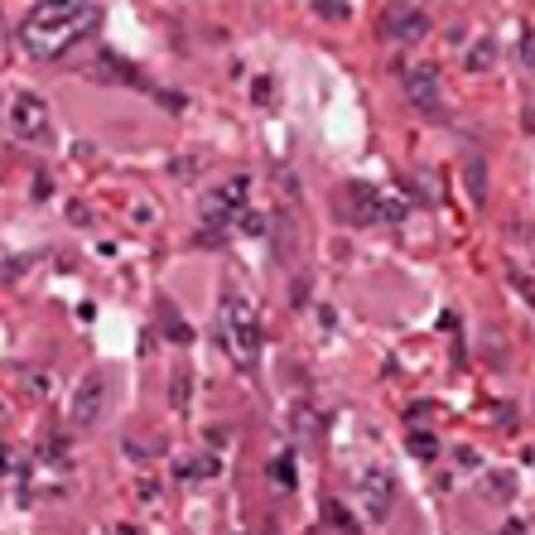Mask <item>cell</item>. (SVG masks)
I'll use <instances>...</instances> for the list:
<instances>
[{"instance_id": "obj_20", "label": "cell", "mask_w": 535, "mask_h": 535, "mask_svg": "<svg viewBox=\"0 0 535 535\" xmlns=\"http://www.w3.org/2000/svg\"><path fill=\"white\" fill-rule=\"evenodd\" d=\"M526 58L535 63V34H526Z\"/></svg>"}, {"instance_id": "obj_21", "label": "cell", "mask_w": 535, "mask_h": 535, "mask_svg": "<svg viewBox=\"0 0 535 535\" xmlns=\"http://www.w3.org/2000/svg\"><path fill=\"white\" fill-rule=\"evenodd\" d=\"M116 535H135V526H116Z\"/></svg>"}, {"instance_id": "obj_14", "label": "cell", "mask_w": 535, "mask_h": 535, "mask_svg": "<svg viewBox=\"0 0 535 535\" xmlns=\"http://www.w3.org/2000/svg\"><path fill=\"white\" fill-rule=\"evenodd\" d=\"M468 188H473V203L487 198V188H482V160H468Z\"/></svg>"}, {"instance_id": "obj_19", "label": "cell", "mask_w": 535, "mask_h": 535, "mask_svg": "<svg viewBox=\"0 0 535 535\" xmlns=\"http://www.w3.org/2000/svg\"><path fill=\"white\" fill-rule=\"evenodd\" d=\"M487 63H492V49H487V44H478V49H473V58H468V68H487Z\"/></svg>"}, {"instance_id": "obj_8", "label": "cell", "mask_w": 535, "mask_h": 535, "mask_svg": "<svg viewBox=\"0 0 535 535\" xmlns=\"http://www.w3.org/2000/svg\"><path fill=\"white\" fill-rule=\"evenodd\" d=\"M343 203H348L352 222H376L381 217V193L372 184H348L343 188Z\"/></svg>"}, {"instance_id": "obj_2", "label": "cell", "mask_w": 535, "mask_h": 535, "mask_svg": "<svg viewBox=\"0 0 535 535\" xmlns=\"http://www.w3.org/2000/svg\"><path fill=\"white\" fill-rule=\"evenodd\" d=\"M217 343L232 352V362L241 372L256 367V357H261V314L251 309V299L222 295V304H217Z\"/></svg>"}, {"instance_id": "obj_1", "label": "cell", "mask_w": 535, "mask_h": 535, "mask_svg": "<svg viewBox=\"0 0 535 535\" xmlns=\"http://www.w3.org/2000/svg\"><path fill=\"white\" fill-rule=\"evenodd\" d=\"M102 20H107L102 5H78V0H68V5H34L20 20V44H25L29 58H63L73 49H82L97 34Z\"/></svg>"}, {"instance_id": "obj_13", "label": "cell", "mask_w": 535, "mask_h": 535, "mask_svg": "<svg viewBox=\"0 0 535 535\" xmlns=\"http://www.w3.org/2000/svg\"><path fill=\"white\" fill-rule=\"evenodd\" d=\"M97 78H116V82H135V73H131V68H126V63H121V58H111V54H107V63H102V68H97Z\"/></svg>"}, {"instance_id": "obj_5", "label": "cell", "mask_w": 535, "mask_h": 535, "mask_svg": "<svg viewBox=\"0 0 535 535\" xmlns=\"http://www.w3.org/2000/svg\"><path fill=\"white\" fill-rule=\"evenodd\" d=\"M102 405H107V381H102V372H87L78 381V391H73V401H68V420H73L78 429L97 425Z\"/></svg>"}, {"instance_id": "obj_18", "label": "cell", "mask_w": 535, "mask_h": 535, "mask_svg": "<svg viewBox=\"0 0 535 535\" xmlns=\"http://www.w3.org/2000/svg\"><path fill=\"white\" fill-rule=\"evenodd\" d=\"M184 401H188V372H179L174 376V405L184 410Z\"/></svg>"}, {"instance_id": "obj_15", "label": "cell", "mask_w": 535, "mask_h": 535, "mask_svg": "<svg viewBox=\"0 0 535 535\" xmlns=\"http://www.w3.org/2000/svg\"><path fill=\"white\" fill-rule=\"evenodd\" d=\"M405 213H410V208H405V198H381V217H386V222H401Z\"/></svg>"}, {"instance_id": "obj_3", "label": "cell", "mask_w": 535, "mask_h": 535, "mask_svg": "<svg viewBox=\"0 0 535 535\" xmlns=\"http://www.w3.org/2000/svg\"><path fill=\"white\" fill-rule=\"evenodd\" d=\"M246 193H251V184L246 179H227L222 188H213L208 198H203V222L208 227H227V222H237V213H246Z\"/></svg>"}, {"instance_id": "obj_4", "label": "cell", "mask_w": 535, "mask_h": 535, "mask_svg": "<svg viewBox=\"0 0 535 535\" xmlns=\"http://www.w3.org/2000/svg\"><path fill=\"white\" fill-rule=\"evenodd\" d=\"M10 131L20 135V140H49V107H44V97H34V92H20V97H10Z\"/></svg>"}, {"instance_id": "obj_6", "label": "cell", "mask_w": 535, "mask_h": 535, "mask_svg": "<svg viewBox=\"0 0 535 535\" xmlns=\"http://www.w3.org/2000/svg\"><path fill=\"white\" fill-rule=\"evenodd\" d=\"M405 92H410V102L420 111H429V116L444 107V78H439L434 63H415V68L405 73Z\"/></svg>"}, {"instance_id": "obj_12", "label": "cell", "mask_w": 535, "mask_h": 535, "mask_svg": "<svg viewBox=\"0 0 535 535\" xmlns=\"http://www.w3.org/2000/svg\"><path fill=\"white\" fill-rule=\"evenodd\" d=\"M270 482H275L280 492H290V487H295V463H290V458H275V463H270Z\"/></svg>"}, {"instance_id": "obj_16", "label": "cell", "mask_w": 535, "mask_h": 535, "mask_svg": "<svg viewBox=\"0 0 535 535\" xmlns=\"http://www.w3.org/2000/svg\"><path fill=\"white\" fill-rule=\"evenodd\" d=\"M314 10H319L323 20H348V15H352V5H333V0H319Z\"/></svg>"}, {"instance_id": "obj_11", "label": "cell", "mask_w": 535, "mask_h": 535, "mask_svg": "<svg viewBox=\"0 0 535 535\" xmlns=\"http://www.w3.org/2000/svg\"><path fill=\"white\" fill-rule=\"evenodd\" d=\"M160 319H164V338H174V343H188V338H193V328H188V323L179 319L164 299H160Z\"/></svg>"}, {"instance_id": "obj_7", "label": "cell", "mask_w": 535, "mask_h": 535, "mask_svg": "<svg viewBox=\"0 0 535 535\" xmlns=\"http://www.w3.org/2000/svg\"><path fill=\"white\" fill-rule=\"evenodd\" d=\"M381 25H386V34H391V39L415 44V39H425V34H429V10H420V5H391Z\"/></svg>"}, {"instance_id": "obj_17", "label": "cell", "mask_w": 535, "mask_h": 535, "mask_svg": "<svg viewBox=\"0 0 535 535\" xmlns=\"http://www.w3.org/2000/svg\"><path fill=\"white\" fill-rule=\"evenodd\" d=\"M217 473V463H179V478H208Z\"/></svg>"}, {"instance_id": "obj_10", "label": "cell", "mask_w": 535, "mask_h": 535, "mask_svg": "<svg viewBox=\"0 0 535 535\" xmlns=\"http://www.w3.org/2000/svg\"><path fill=\"white\" fill-rule=\"evenodd\" d=\"M372 487H367V507H372V516H386V507H391V478H367Z\"/></svg>"}, {"instance_id": "obj_9", "label": "cell", "mask_w": 535, "mask_h": 535, "mask_svg": "<svg viewBox=\"0 0 535 535\" xmlns=\"http://www.w3.org/2000/svg\"><path fill=\"white\" fill-rule=\"evenodd\" d=\"M405 449H410V458H420V463H434V458H439V439H434L429 429H410Z\"/></svg>"}]
</instances>
